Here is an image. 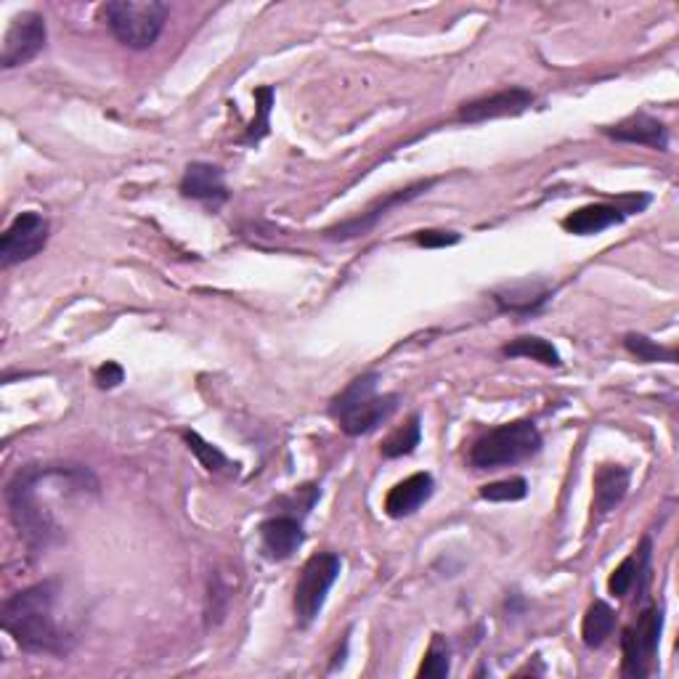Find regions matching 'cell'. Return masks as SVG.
<instances>
[{"instance_id": "1", "label": "cell", "mask_w": 679, "mask_h": 679, "mask_svg": "<svg viewBox=\"0 0 679 679\" xmlns=\"http://www.w3.org/2000/svg\"><path fill=\"white\" fill-rule=\"evenodd\" d=\"M59 589L53 582L27 587L0 608V624L27 654L66 656L75 645L72 631L56 616Z\"/></svg>"}, {"instance_id": "2", "label": "cell", "mask_w": 679, "mask_h": 679, "mask_svg": "<svg viewBox=\"0 0 679 679\" xmlns=\"http://www.w3.org/2000/svg\"><path fill=\"white\" fill-rule=\"evenodd\" d=\"M380 374L367 372L353 382H348V388L332 399L329 414L335 416L340 430L346 435H359L372 433L378 430L382 422H388L399 409V395L395 393H382L380 395Z\"/></svg>"}, {"instance_id": "3", "label": "cell", "mask_w": 679, "mask_h": 679, "mask_svg": "<svg viewBox=\"0 0 679 679\" xmlns=\"http://www.w3.org/2000/svg\"><path fill=\"white\" fill-rule=\"evenodd\" d=\"M9 510L11 521L19 536L30 549H45L59 539V526L53 521V510L40 496L38 467L30 465L19 470L17 479L9 486Z\"/></svg>"}, {"instance_id": "4", "label": "cell", "mask_w": 679, "mask_h": 679, "mask_svg": "<svg viewBox=\"0 0 679 679\" xmlns=\"http://www.w3.org/2000/svg\"><path fill=\"white\" fill-rule=\"evenodd\" d=\"M542 452V433L534 422L521 420L500 425L481 435L470 449V465L475 470H500L526 462Z\"/></svg>"}, {"instance_id": "5", "label": "cell", "mask_w": 679, "mask_h": 679, "mask_svg": "<svg viewBox=\"0 0 679 679\" xmlns=\"http://www.w3.org/2000/svg\"><path fill=\"white\" fill-rule=\"evenodd\" d=\"M167 3H157V0H114V3L104 6L106 24H110L112 35L133 51H146L157 43L163 35L167 22Z\"/></svg>"}, {"instance_id": "6", "label": "cell", "mask_w": 679, "mask_h": 679, "mask_svg": "<svg viewBox=\"0 0 679 679\" xmlns=\"http://www.w3.org/2000/svg\"><path fill=\"white\" fill-rule=\"evenodd\" d=\"M342 563L338 555L319 553L308 557V563L300 570V579L295 584V614H298L300 627L316 621V616L325 608L329 589L338 582Z\"/></svg>"}, {"instance_id": "7", "label": "cell", "mask_w": 679, "mask_h": 679, "mask_svg": "<svg viewBox=\"0 0 679 679\" xmlns=\"http://www.w3.org/2000/svg\"><path fill=\"white\" fill-rule=\"evenodd\" d=\"M661 631H663V610L661 608H648L640 618H637V624H631L629 629H624V637H621L624 675L627 677H648L650 675V663L656 661L658 642H661Z\"/></svg>"}, {"instance_id": "8", "label": "cell", "mask_w": 679, "mask_h": 679, "mask_svg": "<svg viewBox=\"0 0 679 679\" xmlns=\"http://www.w3.org/2000/svg\"><path fill=\"white\" fill-rule=\"evenodd\" d=\"M49 220L40 213H22L13 218L0 239V266L11 268L24 260H32L49 245Z\"/></svg>"}, {"instance_id": "9", "label": "cell", "mask_w": 679, "mask_h": 679, "mask_svg": "<svg viewBox=\"0 0 679 679\" xmlns=\"http://www.w3.org/2000/svg\"><path fill=\"white\" fill-rule=\"evenodd\" d=\"M45 40H49L45 19L40 17L38 11H22L19 17H13L9 32H6L0 66H3V70H13V66L32 62V59L45 49Z\"/></svg>"}, {"instance_id": "10", "label": "cell", "mask_w": 679, "mask_h": 679, "mask_svg": "<svg viewBox=\"0 0 679 679\" xmlns=\"http://www.w3.org/2000/svg\"><path fill=\"white\" fill-rule=\"evenodd\" d=\"M433 184H435V181H420V184L407 186V189L388 194L385 199H380V202H378V205H372L367 213H361L359 218H351V220H346V224L329 228V232H327V239H332V241H348V239H356V237H364V234L372 232V228L378 226L380 220L385 218V215H388L390 210H393L395 205H403V202L420 197V194H422V192H428Z\"/></svg>"}, {"instance_id": "11", "label": "cell", "mask_w": 679, "mask_h": 679, "mask_svg": "<svg viewBox=\"0 0 679 679\" xmlns=\"http://www.w3.org/2000/svg\"><path fill=\"white\" fill-rule=\"evenodd\" d=\"M528 106H534V93L526 89H510L462 104L460 120L462 123H486V120L496 117H515V114L526 112Z\"/></svg>"}, {"instance_id": "12", "label": "cell", "mask_w": 679, "mask_h": 679, "mask_svg": "<svg viewBox=\"0 0 679 679\" xmlns=\"http://www.w3.org/2000/svg\"><path fill=\"white\" fill-rule=\"evenodd\" d=\"M302 539H306V531L302 523L292 515H277L268 517L260 526V544H264V553L268 560H287L300 549Z\"/></svg>"}, {"instance_id": "13", "label": "cell", "mask_w": 679, "mask_h": 679, "mask_svg": "<svg viewBox=\"0 0 679 679\" xmlns=\"http://www.w3.org/2000/svg\"><path fill=\"white\" fill-rule=\"evenodd\" d=\"M605 136L624 141V144H640V146H650V150L658 152H667L669 146V131L667 125L658 123L656 117H650V114H631L629 120H624V123H618L614 127H605Z\"/></svg>"}, {"instance_id": "14", "label": "cell", "mask_w": 679, "mask_h": 679, "mask_svg": "<svg viewBox=\"0 0 679 679\" xmlns=\"http://www.w3.org/2000/svg\"><path fill=\"white\" fill-rule=\"evenodd\" d=\"M627 213L621 210L618 202H597V205L579 207L563 220V228L568 234H576V237H591V234H600L605 228H614L618 224H624Z\"/></svg>"}, {"instance_id": "15", "label": "cell", "mask_w": 679, "mask_h": 679, "mask_svg": "<svg viewBox=\"0 0 679 679\" xmlns=\"http://www.w3.org/2000/svg\"><path fill=\"white\" fill-rule=\"evenodd\" d=\"M181 194L197 202H226L228 189L224 171L210 163H192L181 178Z\"/></svg>"}, {"instance_id": "16", "label": "cell", "mask_w": 679, "mask_h": 679, "mask_svg": "<svg viewBox=\"0 0 679 679\" xmlns=\"http://www.w3.org/2000/svg\"><path fill=\"white\" fill-rule=\"evenodd\" d=\"M433 475L430 473H416L412 479L395 483L385 496V513L390 517H409L433 496Z\"/></svg>"}, {"instance_id": "17", "label": "cell", "mask_w": 679, "mask_h": 679, "mask_svg": "<svg viewBox=\"0 0 679 679\" xmlns=\"http://www.w3.org/2000/svg\"><path fill=\"white\" fill-rule=\"evenodd\" d=\"M629 491V470L618 465H603L595 475V510L597 515H608L624 502Z\"/></svg>"}, {"instance_id": "18", "label": "cell", "mask_w": 679, "mask_h": 679, "mask_svg": "<svg viewBox=\"0 0 679 679\" xmlns=\"http://www.w3.org/2000/svg\"><path fill=\"white\" fill-rule=\"evenodd\" d=\"M650 570V542L645 539L640 549H635V555H629L610 576L608 589L614 597H629V591L637 587V582L648 579Z\"/></svg>"}, {"instance_id": "19", "label": "cell", "mask_w": 679, "mask_h": 679, "mask_svg": "<svg viewBox=\"0 0 679 679\" xmlns=\"http://www.w3.org/2000/svg\"><path fill=\"white\" fill-rule=\"evenodd\" d=\"M616 629V610L608 603L595 600L582 621V640L587 648H603Z\"/></svg>"}, {"instance_id": "20", "label": "cell", "mask_w": 679, "mask_h": 679, "mask_svg": "<svg viewBox=\"0 0 679 679\" xmlns=\"http://www.w3.org/2000/svg\"><path fill=\"white\" fill-rule=\"evenodd\" d=\"M547 287H531V285H521V287H510L507 292H496L494 300L496 306L502 308V311L507 313H536L544 302L549 300Z\"/></svg>"}, {"instance_id": "21", "label": "cell", "mask_w": 679, "mask_h": 679, "mask_svg": "<svg viewBox=\"0 0 679 679\" xmlns=\"http://www.w3.org/2000/svg\"><path fill=\"white\" fill-rule=\"evenodd\" d=\"M504 356H510V359H534L539 361L544 367H560V353H557V348L549 340L544 338H517L510 342V346L502 348Z\"/></svg>"}, {"instance_id": "22", "label": "cell", "mask_w": 679, "mask_h": 679, "mask_svg": "<svg viewBox=\"0 0 679 679\" xmlns=\"http://www.w3.org/2000/svg\"><path fill=\"white\" fill-rule=\"evenodd\" d=\"M422 439V428H420V416H412V420L407 422V425H401L399 430H393V433L388 435L385 441H382V456H388V460H395V456L403 454H412L416 446H420Z\"/></svg>"}, {"instance_id": "23", "label": "cell", "mask_w": 679, "mask_h": 679, "mask_svg": "<svg viewBox=\"0 0 679 679\" xmlns=\"http://www.w3.org/2000/svg\"><path fill=\"white\" fill-rule=\"evenodd\" d=\"M255 101H258V114H255L253 125L247 127L245 144H258V141L268 133V114H271V104H274L271 85H264V89L255 91Z\"/></svg>"}, {"instance_id": "24", "label": "cell", "mask_w": 679, "mask_h": 679, "mask_svg": "<svg viewBox=\"0 0 679 679\" xmlns=\"http://www.w3.org/2000/svg\"><path fill=\"white\" fill-rule=\"evenodd\" d=\"M624 346H627L640 361H669V364H675L677 361V353L671 351V348L656 346V342L645 338V335H627Z\"/></svg>"}, {"instance_id": "25", "label": "cell", "mask_w": 679, "mask_h": 679, "mask_svg": "<svg viewBox=\"0 0 679 679\" xmlns=\"http://www.w3.org/2000/svg\"><path fill=\"white\" fill-rule=\"evenodd\" d=\"M528 483L523 479H507L500 483H488L481 488V500L486 502H521L526 500Z\"/></svg>"}, {"instance_id": "26", "label": "cell", "mask_w": 679, "mask_h": 679, "mask_svg": "<svg viewBox=\"0 0 679 679\" xmlns=\"http://www.w3.org/2000/svg\"><path fill=\"white\" fill-rule=\"evenodd\" d=\"M184 441L189 443V449L194 454H197V460L205 465L210 473H218V470H226L228 467V460L224 454L218 452V449L213 446V443L202 441L197 433H184Z\"/></svg>"}, {"instance_id": "27", "label": "cell", "mask_w": 679, "mask_h": 679, "mask_svg": "<svg viewBox=\"0 0 679 679\" xmlns=\"http://www.w3.org/2000/svg\"><path fill=\"white\" fill-rule=\"evenodd\" d=\"M420 677H428V679H443L449 677V650L443 648L441 640H433V645H430L425 661H422L420 671H416Z\"/></svg>"}, {"instance_id": "28", "label": "cell", "mask_w": 679, "mask_h": 679, "mask_svg": "<svg viewBox=\"0 0 679 679\" xmlns=\"http://www.w3.org/2000/svg\"><path fill=\"white\" fill-rule=\"evenodd\" d=\"M462 237L456 232H420L414 237V241L420 247H428V250H435V247H452Z\"/></svg>"}, {"instance_id": "29", "label": "cell", "mask_w": 679, "mask_h": 679, "mask_svg": "<svg viewBox=\"0 0 679 679\" xmlns=\"http://www.w3.org/2000/svg\"><path fill=\"white\" fill-rule=\"evenodd\" d=\"M123 378H125L123 367L114 364V361H106L104 367L96 369V385L99 388H117L120 382H123Z\"/></svg>"}]
</instances>
